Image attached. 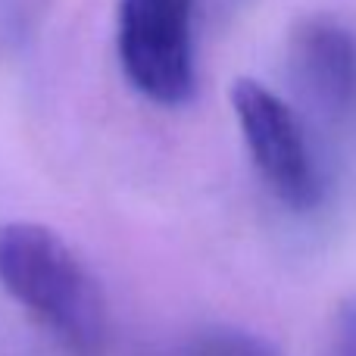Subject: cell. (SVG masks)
Wrapping results in <instances>:
<instances>
[{"mask_svg":"<svg viewBox=\"0 0 356 356\" xmlns=\"http://www.w3.org/2000/svg\"><path fill=\"white\" fill-rule=\"evenodd\" d=\"M0 284L69 353L100 356L106 350V291L54 228L38 222L0 225Z\"/></svg>","mask_w":356,"mask_h":356,"instance_id":"1","label":"cell"},{"mask_svg":"<svg viewBox=\"0 0 356 356\" xmlns=\"http://www.w3.org/2000/svg\"><path fill=\"white\" fill-rule=\"evenodd\" d=\"M197 0H119L116 54L129 85L156 106H181L197 91Z\"/></svg>","mask_w":356,"mask_h":356,"instance_id":"2","label":"cell"},{"mask_svg":"<svg viewBox=\"0 0 356 356\" xmlns=\"http://www.w3.org/2000/svg\"><path fill=\"white\" fill-rule=\"evenodd\" d=\"M232 110L247 154L275 200L297 216L316 213L325 200V175L288 100L257 79H238L232 85Z\"/></svg>","mask_w":356,"mask_h":356,"instance_id":"3","label":"cell"},{"mask_svg":"<svg viewBox=\"0 0 356 356\" xmlns=\"http://www.w3.org/2000/svg\"><path fill=\"white\" fill-rule=\"evenodd\" d=\"M291 69L300 91L332 122L356 116V35L328 16L303 19L291 35Z\"/></svg>","mask_w":356,"mask_h":356,"instance_id":"4","label":"cell"},{"mask_svg":"<svg viewBox=\"0 0 356 356\" xmlns=\"http://www.w3.org/2000/svg\"><path fill=\"white\" fill-rule=\"evenodd\" d=\"M169 356H278V350L247 328L209 325L188 334Z\"/></svg>","mask_w":356,"mask_h":356,"instance_id":"5","label":"cell"},{"mask_svg":"<svg viewBox=\"0 0 356 356\" xmlns=\"http://www.w3.org/2000/svg\"><path fill=\"white\" fill-rule=\"evenodd\" d=\"M328 356H356V297L344 300L334 313Z\"/></svg>","mask_w":356,"mask_h":356,"instance_id":"6","label":"cell"}]
</instances>
